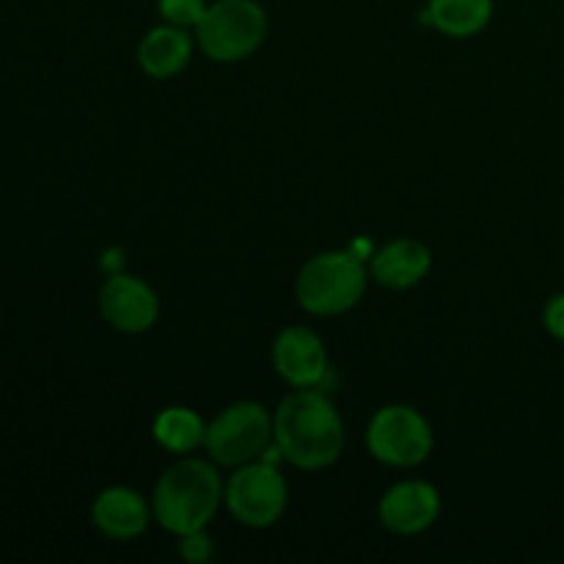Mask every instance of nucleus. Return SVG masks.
<instances>
[{
	"label": "nucleus",
	"instance_id": "nucleus-1",
	"mask_svg": "<svg viewBox=\"0 0 564 564\" xmlns=\"http://www.w3.org/2000/svg\"><path fill=\"white\" fill-rule=\"evenodd\" d=\"M273 444L295 468L319 471L345 452V422L323 391L297 389L275 411Z\"/></svg>",
	"mask_w": 564,
	"mask_h": 564
},
{
	"label": "nucleus",
	"instance_id": "nucleus-2",
	"mask_svg": "<svg viewBox=\"0 0 564 564\" xmlns=\"http://www.w3.org/2000/svg\"><path fill=\"white\" fill-rule=\"evenodd\" d=\"M224 488L226 485L215 463L185 457V460L165 468L163 477L154 485V521L176 538L207 529L209 521L218 516Z\"/></svg>",
	"mask_w": 564,
	"mask_h": 564
},
{
	"label": "nucleus",
	"instance_id": "nucleus-3",
	"mask_svg": "<svg viewBox=\"0 0 564 564\" xmlns=\"http://www.w3.org/2000/svg\"><path fill=\"white\" fill-rule=\"evenodd\" d=\"M369 284V270L352 251H325L308 259L295 281V297L314 317H336L358 306Z\"/></svg>",
	"mask_w": 564,
	"mask_h": 564
},
{
	"label": "nucleus",
	"instance_id": "nucleus-4",
	"mask_svg": "<svg viewBox=\"0 0 564 564\" xmlns=\"http://www.w3.org/2000/svg\"><path fill=\"white\" fill-rule=\"evenodd\" d=\"M268 36V14L257 0H215L196 25V42L207 58L235 64L257 53Z\"/></svg>",
	"mask_w": 564,
	"mask_h": 564
},
{
	"label": "nucleus",
	"instance_id": "nucleus-5",
	"mask_svg": "<svg viewBox=\"0 0 564 564\" xmlns=\"http://www.w3.org/2000/svg\"><path fill=\"white\" fill-rule=\"evenodd\" d=\"M273 444V416L259 402L242 400L207 424L204 449L215 466L237 468L268 452Z\"/></svg>",
	"mask_w": 564,
	"mask_h": 564
},
{
	"label": "nucleus",
	"instance_id": "nucleus-6",
	"mask_svg": "<svg viewBox=\"0 0 564 564\" xmlns=\"http://www.w3.org/2000/svg\"><path fill=\"white\" fill-rule=\"evenodd\" d=\"M286 499H290V490H286L284 477L275 463L264 457L237 466L224 488L226 507L248 529H268L279 523L286 510Z\"/></svg>",
	"mask_w": 564,
	"mask_h": 564
},
{
	"label": "nucleus",
	"instance_id": "nucleus-7",
	"mask_svg": "<svg viewBox=\"0 0 564 564\" xmlns=\"http://www.w3.org/2000/svg\"><path fill=\"white\" fill-rule=\"evenodd\" d=\"M433 427L411 405H386L367 427V446L375 460L394 468H416L433 452Z\"/></svg>",
	"mask_w": 564,
	"mask_h": 564
},
{
	"label": "nucleus",
	"instance_id": "nucleus-8",
	"mask_svg": "<svg viewBox=\"0 0 564 564\" xmlns=\"http://www.w3.org/2000/svg\"><path fill=\"white\" fill-rule=\"evenodd\" d=\"M99 312L110 328L121 334H143L160 317L158 292L138 275L113 273L99 290Z\"/></svg>",
	"mask_w": 564,
	"mask_h": 564
},
{
	"label": "nucleus",
	"instance_id": "nucleus-9",
	"mask_svg": "<svg viewBox=\"0 0 564 564\" xmlns=\"http://www.w3.org/2000/svg\"><path fill=\"white\" fill-rule=\"evenodd\" d=\"M273 367L292 389H317L328 378V350L312 328H284L273 341Z\"/></svg>",
	"mask_w": 564,
	"mask_h": 564
},
{
	"label": "nucleus",
	"instance_id": "nucleus-10",
	"mask_svg": "<svg viewBox=\"0 0 564 564\" xmlns=\"http://www.w3.org/2000/svg\"><path fill=\"white\" fill-rule=\"evenodd\" d=\"M378 512L389 532L411 538V534L427 532L438 521L441 494L430 482L408 479V482H400L386 490Z\"/></svg>",
	"mask_w": 564,
	"mask_h": 564
},
{
	"label": "nucleus",
	"instance_id": "nucleus-11",
	"mask_svg": "<svg viewBox=\"0 0 564 564\" xmlns=\"http://www.w3.org/2000/svg\"><path fill=\"white\" fill-rule=\"evenodd\" d=\"M91 521L105 538L110 540H135L147 532L152 521V507L147 505L138 490L132 488H108L94 499Z\"/></svg>",
	"mask_w": 564,
	"mask_h": 564
},
{
	"label": "nucleus",
	"instance_id": "nucleus-12",
	"mask_svg": "<svg viewBox=\"0 0 564 564\" xmlns=\"http://www.w3.org/2000/svg\"><path fill=\"white\" fill-rule=\"evenodd\" d=\"M430 264H433V257L424 242L413 240V237H400L372 253L369 273L386 290H411L430 273Z\"/></svg>",
	"mask_w": 564,
	"mask_h": 564
},
{
	"label": "nucleus",
	"instance_id": "nucleus-13",
	"mask_svg": "<svg viewBox=\"0 0 564 564\" xmlns=\"http://www.w3.org/2000/svg\"><path fill=\"white\" fill-rule=\"evenodd\" d=\"M193 58V39L187 28L180 25H158L141 39L138 44V64L154 80L174 77L191 64Z\"/></svg>",
	"mask_w": 564,
	"mask_h": 564
},
{
	"label": "nucleus",
	"instance_id": "nucleus-14",
	"mask_svg": "<svg viewBox=\"0 0 564 564\" xmlns=\"http://www.w3.org/2000/svg\"><path fill=\"white\" fill-rule=\"evenodd\" d=\"M494 17V0H427L422 20L452 39H468L485 31Z\"/></svg>",
	"mask_w": 564,
	"mask_h": 564
},
{
	"label": "nucleus",
	"instance_id": "nucleus-15",
	"mask_svg": "<svg viewBox=\"0 0 564 564\" xmlns=\"http://www.w3.org/2000/svg\"><path fill=\"white\" fill-rule=\"evenodd\" d=\"M152 435L165 452H174V455H191L198 446H204V435H207V424L191 408H165L160 411V416L154 419Z\"/></svg>",
	"mask_w": 564,
	"mask_h": 564
},
{
	"label": "nucleus",
	"instance_id": "nucleus-16",
	"mask_svg": "<svg viewBox=\"0 0 564 564\" xmlns=\"http://www.w3.org/2000/svg\"><path fill=\"white\" fill-rule=\"evenodd\" d=\"M207 0H160L158 9L169 25L180 28H196L202 22L204 11H207Z\"/></svg>",
	"mask_w": 564,
	"mask_h": 564
},
{
	"label": "nucleus",
	"instance_id": "nucleus-17",
	"mask_svg": "<svg viewBox=\"0 0 564 564\" xmlns=\"http://www.w3.org/2000/svg\"><path fill=\"white\" fill-rule=\"evenodd\" d=\"M180 540H182V543H180L182 560H187L191 564H204V562L213 560L215 545H213V538L207 534V529H198V532L182 534Z\"/></svg>",
	"mask_w": 564,
	"mask_h": 564
},
{
	"label": "nucleus",
	"instance_id": "nucleus-18",
	"mask_svg": "<svg viewBox=\"0 0 564 564\" xmlns=\"http://www.w3.org/2000/svg\"><path fill=\"white\" fill-rule=\"evenodd\" d=\"M545 328L551 336L564 341V295L551 297L549 306H545Z\"/></svg>",
	"mask_w": 564,
	"mask_h": 564
}]
</instances>
